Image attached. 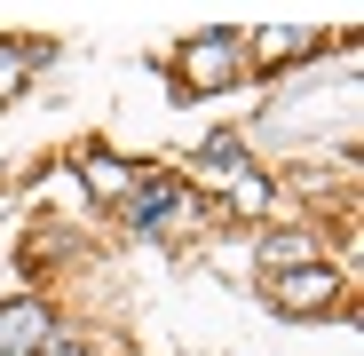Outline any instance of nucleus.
Listing matches in <instances>:
<instances>
[{"label":"nucleus","instance_id":"6","mask_svg":"<svg viewBox=\"0 0 364 356\" xmlns=\"http://www.w3.org/2000/svg\"><path fill=\"white\" fill-rule=\"evenodd\" d=\"M317 261V246H309V237H301V230H269L262 237V269L277 277V269H309Z\"/></svg>","mask_w":364,"mask_h":356},{"label":"nucleus","instance_id":"5","mask_svg":"<svg viewBox=\"0 0 364 356\" xmlns=\"http://www.w3.org/2000/svg\"><path fill=\"white\" fill-rule=\"evenodd\" d=\"M182 206H191V198H182V183H174V174H151V183H135V206H127V214H135L143 230H166Z\"/></svg>","mask_w":364,"mask_h":356},{"label":"nucleus","instance_id":"8","mask_svg":"<svg viewBox=\"0 0 364 356\" xmlns=\"http://www.w3.org/2000/svg\"><path fill=\"white\" fill-rule=\"evenodd\" d=\"M80 183H87L95 198H127V190H135V174L119 166V158H103V151H95V158H80Z\"/></svg>","mask_w":364,"mask_h":356},{"label":"nucleus","instance_id":"9","mask_svg":"<svg viewBox=\"0 0 364 356\" xmlns=\"http://www.w3.org/2000/svg\"><path fill=\"white\" fill-rule=\"evenodd\" d=\"M230 198H237V214H277V190L262 183L254 166H246V174H237V183H230Z\"/></svg>","mask_w":364,"mask_h":356},{"label":"nucleus","instance_id":"4","mask_svg":"<svg viewBox=\"0 0 364 356\" xmlns=\"http://www.w3.org/2000/svg\"><path fill=\"white\" fill-rule=\"evenodd\" d=\"M309 48H317L309 24H269V32H254V64H262V72H285V64H301Z\"/></svg>","mask_w":364,"mask_h":356},{"label":"nucleus","instance_id":"7","mask_svg":"<svg viewBox=\"0 0 364 356\" xmlns=\"http://www.w3.org/2000/svg\"><path fill=\"white\" fill-rule=\"evenodd\" d=\"M198 174H206V183H237V174H246V151H237V135H214L206 151H198Z\"/></svg>","mask_w":364,"mask_h":356},{"label":"nucleus","instance_id":"1","mask_svg":"<svg viewBox=\"0 0 364 356\" xmlns=\"http://www.w3.org/2000/svg\"><path fill=\"white\" fill-rule=\"evenodd\" d=\"M333 301H341V269H325V261L269 277V309H277V317H317V309H333Z\"/></svg>","mask_w":364,"mask_h":356},{"label":"nucleus","instance_id":"2","mask_svg":"<svg viewBox=\"0 0 364 356\" xmlns=\"http://www.w3.org/2000/svg\"><path fill=\"white\" fill-rule=\"evenodd\" d=\"M237 55H246V40H237V32H198L191 48H182V87H191V95L237 87Z\"/></svg>","mask_w":364,"mask_h":356},{"label":"nucleus","instance_id":"11","mask_svg":"<svg viewBox=\"0 0 364 356\" xmlns=\"http://www.w3.org/2000/svg\"><path fill=\"white\" fill-rule=\"evenodd\" d=\"M40 356H87V348H80V340H48Z\"/></svg>","mask_w":364,"mask_h":356},{"label":"nucleus","instance_id":"10","mask_svg":"<svg viewBox=\"0 0 364 356\" xmlns=\"http://www.w3.org/2000/svg\"><path fill=\"white\" fill-rule=\"evenodd\" d=\"M24 64H32V55H24L16 40H0V95H16V87H24Z\"/></svg>","mask_w":364,"mask_h":356},{"label":"nucleus","instance_id":"3","mask_svg":"<svg viewBox=\"0 0 364 356\" xmlns=\"http://www.w3.org/2000/svg\"><path fill=\"white\" fill-rule=\"evenodd\" d=\"M48 340H55V325H48L40 301H9V309H0V356H32Z\"/></svg>","mask_w":364,"mask_h":356}]
</instances>
